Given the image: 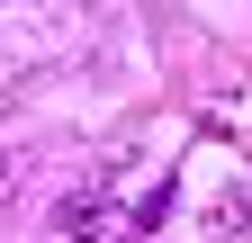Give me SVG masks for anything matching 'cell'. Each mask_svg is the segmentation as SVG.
I'll use <instances>...</instances> for the list:
<instances>
[{"mask_svg":"<svg viewBox=\"0 0 252 243\" xmlns=\"http://www.w3.org/2000/svg\"><path fill=\"white\" fill-rule=\"evenodd\" d=\"M54 234H63V243H99V234H108V207H99V198H63V207H54Z\"/></svg>","mask_w":252,"mask_h":243,"instance_id":"1","label":"cell"},{"mask_svg":"<svg viewBox=\"0 0 252 243\" xmlns=\"http://www.w3.org/2000/svg\"><path fill=\"white\" fill-rule=\"evenodd\" d=\"M207 225H216V243H252V216H243V198H216V216H207Z\"/></svg>","mask_w":252,"mask_h":243,"instance_id":"2","label":"cell"},{"mask_svg":"<svg viewBox=\"0 0 252 243\" xmlns=\"http://www.w3.org/2000/svg\"><path fill=\"white\" fill-rule=\"evenodd\" d=\"M162 216H171V189H144V198H135V216H126V234H153Z\"/></svg>","mask_w":252,"mask_h":243,"instance_id":"3","label":"cell"},{"mask_svg":"<svg viewBox=\"0 0 252 243\" xmlns=\"http://www.w3.org/2000/svg\"><path fill=\"white\" fill-rule=\"evenodd\" d=\"M0 189H9V153H0Z\"/></svg>","mask_w":252,"mask_h":243,"instance_id":"4","label":"cell"}]
</instances>
